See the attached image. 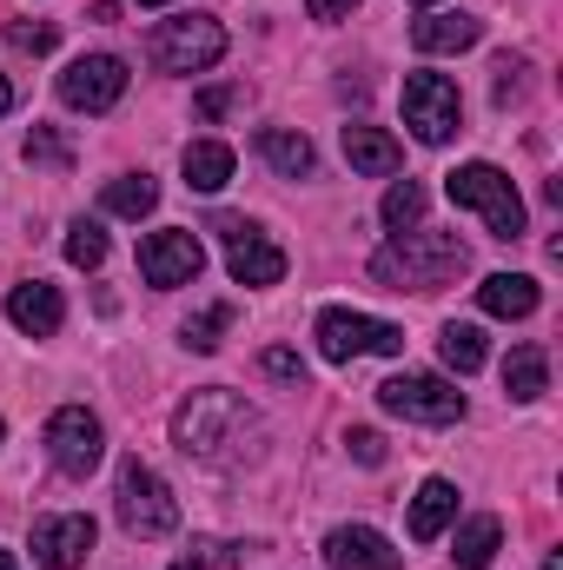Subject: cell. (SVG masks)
I'll return each instance as SVG.
<instances>
[{"instance_id":"cell-28","label":"cell","mask_w":563,"mask_h":570,"mask_svg":"<svg viewBox=\"0 0 563 570\" xmlns=\"http://www.w3.org/2000/svg\"><path fill=\"white\" fill-rule=\"evenodd\" d=\"M233 325V305H206L199 318H186V345L192 352H219V332Z\"/></svg>"},{"instance_id":"cell-21","label":"cell","mask_w":563,"mask_h":570,"mask_svg":"<svg viewBox=\"0 0 563 570\" xmlns=\"http://www.w3.org/2000/svg\"><path fill=\"white\" fill-rule=\"evenodd\" d=\"M259 159H266L273 173H285V179H305L318 153H312L305 134H292V127H266V134H259Z\"/></svg>"},{"instance_id":"cell-35","label":"cell","mask_w":563,"mask_h":570,"mask_svg":"<svg viewBox=\"0 0 563 570\" xmlns=\"http://www.w3.org/2000/svg\"><path fill=\"white\" fill-rule=\"evenodd\" d=\"M239 107V87H206L199 94V120H219V114H233Z\"/></svg>"},{"instance_id":"cell-7","label":"cell","mask_w":563,"mask_h":570,"mask_svg":"<svg viewBox=\"0 0 563 570\" xmlns=\"http://www.w3.org/2000/svg\"><path fill=\"white\" fill-rule=\"evenodd\" d=\"M405 127L418 134L424 146H444L457 127H464V94H457V80H444V73H405Z\"/></svg>"},{"instance_id":"cell-10","label":"cell","mask_w":563,"mask_h":570,"mask_svg":"<svg viewBox=\"0 0 563 570\" xmlns=\"http://www.w3.org/2000/svg\"><path fill=\"white\" fill-rule=\"evenodd\" d=\"M213 233L226 239V266H233V279L239 285H279L285 279V253L253 226V219H239V213H219L213 219Z\"/></svg>"},{"instance_id":"cell-32","label":"cell","mask_w":563,"mask_h":570,"mask_svg":"<svg viewBox=\"0 0 563 570\" xmlns=\"http://www.w3.org/2000/svg\"><path fill=\"white\" fill-rule=\"evenodd\" d=\"M7 40H13V47H20V53H47V47H53V40H60V33H53V27H47V20H33V27H7Z\"/></svg>"},{"instance_id":"cell-3","label":"cell","mask_w":563,"mask_h":570,"mask_svg":"<svg viewBox=\"0 0 563 570\" xmlns=\"http://www.w3.org/2000/svg\"><path fill=\"white\" fill-rule=\"evenodd\" d=\"M444 193H451V206L477 213V219L491 226V239H524V199H517L511 173H497L491 159H471V166H457V173L444 179Z\"/></svg>"},{"instance_id":"cell-30","label":"cell","mask_w":563,"mask_h":570,"mask_svg":"<svg viewBox=\"0 0 563 570\" xmlns=\"http://www.w3.org/2000/svg\"><path fill=\"white\" fill-rule=\"evenodd\" d=\"M239 551H246V544H199L192 558H179L172 570H239V564H246Z\"/></svg>"},{"instance_id":"cell-18","label":"cell","mask_w":563,"mask_h":570,"mask_svg":"<svg viewBox=\"0 0 563 570\" xmlns=\"http://www.w3.org/2000/svg\"><path fill=\"white\" fill-rule=\"evenodd\" d=\"M345 159L358 173H372V179H392L405 166V146L392 140V134H378V127H345Z\"/></svg>"},{"instance_id":"cell-5","label":"cell","mask_w":563,"mask_h":570,"mask_svg":"<svg viewBox=\"0 0 563 570\" xmlns=\"http://www.w3.org/2000/svg\"><path fill=\"white\" fill-rule=\"evenodd\" d=\"M113 498H120V524H127L134 538H172V531H179V498L166 491V478H159L152 464H140V458H120Z\"/></svg>"},{"instance_id":"cell-11","label":"cell","mask_w":563,"mask_h":570,"mask_svg":"<svg viewBox=\"0 0 563 570\" xmlns=\"http://www.w3.org/2000/svg\"><path fill=\"white\" fill-rule=\"evenodd\" d=\"M127 94V60L120 53H80L67 73H60V100L73 114H113Z\"/></svg>"},{"instance_id":"cell-19","label":"cell","mask_w":563,"mask_h":570,"mask_svg":"<svg viewBox=\"0 0 563 570\" xmlns=\"http://www.w3.org/2000/svg\"><path fill=\"white\" fill-rule=\"evenodd\" d=\"M451 518H457V484H451V478H424L418 498H412V538L431 544Z\"/></svg>"},{"instance_id":"cell-4","label":"cell","mask_w":563,"mask_h":570,"mask_svg":"<svg viewBox=\"0 0 563 570\" xmlns=\"http://www.w3.org/2000/svg\"><path fill=\"white\" fill-rule=\"evenodd\" d=\"M219 53H226V27H219L213 13L159 20L152 40H146V60H152L159 73H206V67H219Z\"/></svg>"},{"instance_id":"cell-29","label":"cell","mask_w":563,"mask_h":570,"mask_svg":"<svg viewBox=\"0 0 563 570\" xmlns=\"http://www.w3.org/2000/svg\"><path fill=\"white\" fill-rule=\"evenodd\" d=\"M27 159H33V166H53V173H67V166H73V146L60 140L53 127H33V134H27Z\"/></svg>"},{"instance_id":"cell-38","label":"cell","mask_w":563,"mask_h":570,"mask_svg":"<svg viewBox=\"0 0 563 570\" xmlns=\"http://www.w3.org/2000/svg\"><path fill=\"white\" fill-rule=\"evenodd\" d=\"M0 570H20V564H13V551H0Z\"/></svg>"},{"instance_id":"cell-1","label":"cell","mask_w":563,"mask_h":570,"mask_svg":"<svg viewBox=\"0 0 563 570\" xmlns=\"http://www.w3.org/2000/svg\"><path fill=\"white\" fill-rule=\"evenodd\" d=\"M259 438H266L259 412L226 385H206L172 412V444L199 464H246V458H259Z\"/></svg>"},{"instance_id":"cell-17","label":"cell","mask_w":563,"mask_h":570,"mask_svg":"<svg viewBox=\"0 0 563 570\" xmlns=\"http://www.w3.org/2000/svg\"><path fill=\"white\" fill-rule=\"evenodd\" d=\"M477 40H484V20H471V13H424L418 27H412L418 53H464Z\"/></svg>"},{"instance_id":"cell-13","label":"cell","mask_w":563,"mask_h":570,"mask_svg":"<svg viewBox=\"0 0 563 570\" xmlns=\"http://www.w3.org/2000/svg\"><path fill=\"white\" fill-rule=\"evenodd\" d=\"M87 551H93V518H87V511L33 518V564L40 570H80Z\"/></svg>"},{"instance_id":"cell-33","label":"cell","mask_w":563,"mask_h":570,"mask_svg":"<svg viewBox=\"0 0 563 570\" xmlns=\"http://www.w3.org/2000/svg\"><path fill=\"white\" fill-rule=\"evenodd\" d=\"M345 451H352L358 464H385V438H378V431H365V425L345 438Z\"/></svg>"},{"instance_id":"cell-27","label":"cell","mask_w":563,"mask_h":570,"mask_svg":"<svg viewBox=\"0 0 563 570\" xmlns=\"http://www.w3.org/2000/svg\"><path fill=\"white\" fill-rule=\"evenodd\" d=\"M67 259H73L80 273H93V266L107 259V233H100V219H73V226H67Z\"/></svg>"},{"instance_id":"cell-9","label":"cell","mask_w":563,"mask_h":570,"mask_svg":"<svg viewBox=\"0 0 563 570\" xmlns=\"http://www.w3.org/2000/svg\"><path fill=\"white\" fill-rule=\"evenodd\" d=\"M47 458H53V471L87 478V471L107 458V431H100V419H93L87 405H60V412L47 419Z\"/></svg>"},{"instance_id":"cell-40","label":"cell","mask_w":563,"mask_h":570,"mask_svg":"<svg viewBox=\"0 0 563 570\" xmlns=\"http://www.w3.org/2000/svg\"><path fill=\"white\" fill-rule=\"evenodd\" d=\"M418 7H437V0H418Z\"/></svg>"},{"instance_id":"cell-2","label":"cell","mask_w":563,"mask_h":570,"mask_svg":"<svg viewBox=\"0 0 563 570\" xmlns=\"http://www.w3.org/2000/svg\"><path fill=\"white\" fill-rule=\"evenodd\" d=\"M471 266V246L457 239V233H398L378 259H372V279L392 285V292H437V285H451L457 273Z\"/></svg>"},{"instance_id":"cell-36","label":"cell","mask_w":563,"mask_h":570,"mask_svg":"<svg viewBox=\"0 0 563 570\" xmlns=\"http://www.w3.org/2000/svg\"><path fill=\"white\" fill-rule=\"evenodd\" d=\"M352 7H358V0H305V13H312V20H345Z\"/></svg>"},{"instance_id":"cell-6","label":"cell","mask_w":563,"mask_h":570,"mask_svg":"<svg viewBox=\"0 0 563 570\" xmlns=\"http://www.w3.org/2000/svg\"><path fill=\"white\" fill-rule=\"evenodd\" d=\"M318 352H325L332 365H352V358H365V352L398 358V352H405V332L385 325V318H365V312L325 305V312H318Z\"/></svg>"},{"instance_id":"cell-22","label":"cell","mask_w":563,"mask_h":570,"mask_svg":"<svg viewBox=\"0 0 563 570\" xmlns=\"http://www.w3.org/2000/svg\"><path fill=\"white\" fill-rule=\"evenodd\" d=\"M179 166H186V186H192V193H219V186L233 179V146H219V140H192Z\"/></svg>"},{"instance_id":"cell-25","label":"cell","mask_w":563,"mask_h":570,"mask_svg":"<svg viewBox=\"0 0 563 570\" xmlns=\"http://www.w3.org/2000/svg\"><path fill=\"white\" fill-rule=\"evenodd\" d=\"M100 206H107V213H120V219H146V213L159 206V186H152L146 173H127V179H107Z\"/></svg>"},{"instance_id":"cell-12","label":"cell","mask_w":563,"mask_h":570,"mask_svg":"<svg viewBox=\"0 0 563 570\" xmlns=\"http://www.w3.org/2000/svg\"><path fill=\"white\" fill-rule=\"evenodd\" d=\"M199 266H206V246H199V233H186V226H166V233H152L140 246V279L159 285V292L192 285Z\"/></svg>"},{"instance_id":"cell-26","label":"cell","mask_w":563,"mask_h":570,"mask_svg":"<svg viewBox=\"0 0 563 570\" xmlns=\"http://www.w3.org/2000/svg\"><path fill=\"white\" fill-rule=\"evenodd\" d=\"M424 206H431V193H424L418 179H398L392 193H385V226H398V233H412L424 219Z\"/></svg>"},{"instance_id":"cell-34","label":"cell","mask_w":563,"mask_h":570,"mask_svg":"<svg viewBox=\"0 0 563 570\" xmlns=\"http://www.w3.org/2000/svg\"><path fill=\"white\" fill-rule=\"evenodd\" d=\"M517 87H524V60H511V53H504V60H497V107H511V100H517Z\"/></svg>"},{"instance_id":"cell-8","label":"cell","mask_w":563,"mask_h":570,"mask_svg":"<svg viewBox=\"0 0 563 570\" xmlns=\"http://www.w3.org/2000/svg\"><path fill=\"white\" fill-rule=\"evenodd\" d=\"M378 405L392 419H412V425H457L464 419V392L444 385V379H431V372H405V379L378 385Z\"/></svg>"},{"instance_id":"cell-23","label":"cell","mask_w":563,"mask_h":570,"mask_svg":"<svg viewBox=\"0 0 563 570\" xmlns=\"http://www.w3.org/2000/svg\"><path fill=\"white\" fill-rule=\"evenodd\" d=\"M497 544H504V524H497V518H471V524L457 531L451 570H484L491 558H497Z\"/></svg>"},{"instance_id":"cell-15","label":"cell","mask_w":563,"mask_h":570,"mask_svg":"<svg viewBox=\"0 0 563 570\" xmlns=\"http://www.w3.org/2000/svg\"><path fill=\"white\" fill-rule=\"evenodd\" d=\"M7 318L27 332V338H53L60 332V318H67V298H60V285L47 279H27L7 292Z\"/></svg>"},{"instance_id":"cell-14","label":"cell","mask_w":563,"mask_h":570,"mask_svg":"<svg viewBox=\"0 0 563 570\" xmlns=\"http://www.w3.org/2000/svg\"><path fill=\"white\" fill-rule=\"evenodd\" d=\"M325 564L332 570H405V558L372 531V524H338L325 538Z\"/></svg>"},{"instance_id":"cell-16","label":"cell","mask_w":563,"mask_h":570,"mask_svg":"<svg viewBox=\"0 0 563 570\" xmlns=\"http://www.w3.org/2000/svg\"><path fill=\"white\" fill-rule=\"evenodd\" d=\"M537 298H544V285L531 279V273H491V279L477 285V305L491 318H531Z\"/></svg>"},{"instance_id":"cell-20","label":"cell","mask_w":563,"mask_h":570,"mask_svg":"<svg viewBox=\"0 0 563 570\" xmlns=\"http://www.w3.org/2000/svg\"><path fill=\"white\" fill-rule=\"evenodd\" d=\"M504 392H511L517 405L544 399V392H551V352H544V345H517V352L504 358Z\"/></svg>"},{"instance_id":"cell-31","label":"cell","mask_w":563,"mask_h":570,"mask_svg":"<svg viewBox=\"0 0 563 570\" xmlns=\"http://www.w3.org/2000/svg\"><path fill=\"white\" fill-rule=\"evenodd\" d=\"M259 365H266V379H285V385H305V358H298V352H285V345H273V352H266Z\"/></svg>"},{"instance_id":"cell-37","label":"cell","mask_w":563,"mask_h":570,"mask_svg":"<svg viewBox=\"0 0 563 570\" xmlns=\"http://www.w3.org/2000/svg\"><path fill=\"white\" fill-rule=\"evenodd\" d=\"M0 114H13V87H7V73H0Z\"/></svg>"},{"instance_id":"cell-24","label":"cell","mask_w":563,"mask_h":570,"mask_svg":"<svg viewBox=\"0 0 563 570\" xmlns=\"http://www.w3.org/2000/svg\"><path fill=\"white\" fill-rule=\"evenodd\" d=\"M437 352H444V365H451L457 379H471V372H477V365L491 358V345H484V332H477V325H457V318H451V325L437 332Z\"/></svg>"},{"instance_id":"cell-39","label":"cell","mask_w":563,"mask_h":570,"mask_svg":"<svg viewBox=\"0 0 563 570\" xmlns=\"http://www.w3.org/2000/svg\"><path fill=\"white\" fill-rule=\"evenodd\" d=\"M140 7H172V0H140Z\"/></svg>"},{"instance_id":"cell-41","label":"cell","mask_w":563,"mask_h":570,"mask_svg":"<svg viewBox=\"0 0 563 570\" xmlns=\"http://www.w3.org/2000/svg\"><path fill=\"white\" fill-rule=\"evenodd\" d=\"M0 438H7V425H0Z\"/></svg>"}]
</instances>
